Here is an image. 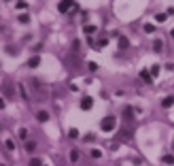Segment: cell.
Masks as SVG:
<instances>
[{
    "label": "cell",
    "instance_id": "484cf974",
    "mask_svg": "<svg viewBox=\"0 0 174 166\" xmlns=\"http://www.w3.org/2000/svg\"><path fill=\"white\" fill-rule=\"evenodd\" d=\"M172 38H174V30H172Z\"/></svg>",
    "mask_w": 174,
    "mask_h": 166
},
{
    "label": "cell",
    "instance_id": "e0dca14e",
    "mask_svg": "<svg viewBox=\"0 0 174 166\" xmlns=\"http://www.w3.org/2000/svg\"><path fill=\"white\" fill-rule=\"evenodd\" d=\"M15 9H19V11H23V9H28V2H17V5H15Z\"/></svg>",
    "mask_w": 174,
    "mask_h": 166
},
{
    "label": "cell",
    "instance_id": "2e32d148",
    "mask_svg": "<svg viewBox=\"0 0 174 166\" xmlns=\"http://www.w3.org/2000/svg\"><path fill=\"white\" fill-rule=\"evenodd\" d=\"M70 160H72V162H77V160H79V151H77V149H72V151H70Z\"/></svg>",
    "mask_w": 174,
    "mask_h": 166
},
{
    "label": "cell",
    "instance_id": "52a82bcc",
    "mask_svg": "<svg viewBox=\"0 0 174 166\" xmlns=\"http://www.w3.org/2000/svg\"><path fill=\"white\" fill-rule=\"evenodd\" d=\"M125 47H130V41H128L125 36H121V38H119V49H125Z\"/></svg>",
    "mask_w": 174,
    "mask_h": 166
},
{
    "label": "cell",
    "instance_id": "ac0fdd59",
    "mask_svg": "<svg viewBox=\"0 0 174 166\" xmlns=\"http://www.w3.org/2000/svg\"><path fill=\"white\" fill-rule=\"evenodd\" d=\"M144 32H149V34H151V32H155V26H151V23H146V26H144Z\"/></svg>",
    "mask_w": 174,
    "mask_h": 166
},
{
    "label": "cell",
    "instance_id": "7402d4cb",
    "mask_svg": "<svg viewBox=\"0 0 174 166\" xmlns=\"http://www.w3.org/2000/svg\"><path fill=\"white\" fill-rule=\"evenodd\" d=\"M28 21H30L28 15H21V17H19V23H28Z\"/></svg>",
    "mask_w": 174,
    "mask_h": 166
},
{
    "label": "cell",
    "instance_id": "4fadbf2b",
    "mask_svg": "<svg viewBox=\"0 0 174 166\" xmlns=\"http://www.w3.org/2000/svg\"><path fill=\"white\" fill-rule=\"evenodd\" d=\"M164 164H174V155H164Z\"/></svg>",
    "mask_w": 174,
    "mask_h": 166
},
{
    "label": "cell",
    "instance_id": "d4e9b609",
    "mask_svg": "<svg viewBox=\"0 0 174 166\" xmlns=\"http://www.w3.org/2000/svg\"><path fill=\"white\" fill-rule=\"evenodd\" d=\"M0 109H4V100L2 98H0Z\"/></svg>",
    "mask_w": 174,
    "mask_h": 166
},
{
    "label": "cell",
    "instance_id": "7c38bea8",
    "mask_svg": "<svg viewBox=\"0 0 174 166\" xmlns=\"http://www.w3.org/2000/svg\"><path fill=\"white\" fill-rule=\"evenodd\" d=\"M166 17H168L166 13H157V15H155V21H159V23H161V21H166Z\"/></svg>",
    "mask_w": 174,
    "mask_h": 166
},
{
    "label": "cell",
    "instance_id": "7a4b0ae2",
    "mask_svg": "<svg viewBox=\"0 0 174 166\" xmlns=\"http://www.w3.org/2000/svg\"><path fill=\"white\" fill-rule=\"evenodd\" d=\"M70 7H77V2H72V0H62V2H58V11L60 13H66Z\"/></svg>",
    "mask_w": 174,
    "mask_h": 166
},
{
    "label": "cell",
    "instance_id": "9c48e42d",
    "mask_svg": "<svg viewBox=\"0 0 174 166\" xmlns=\"http://www.w3.org/2000/svg\"><path fill=\"white\" fill-rule=\"evenodd\" d=\"M89 155H91L93 160H100V158H102V151H100V149H91V153H89Z\"/></svg>",
    "mask_w": 174,
    "mask_h": 166
},
{
    "label": "cell",
    "instance_id": "4316f807",
    "mask_svg": "<svg viewBox=\"0 0 174 166\" xmlns=\"http://www.w3.org/2000/svg\"><path fill=\"white\" fill-rule=\"evenodd\" d=\"M0 166H7V164H0Z\"/></svg>",
    "mask_w": 174,
    "mask_h": 166
},
{
    "label": "cell",
    "instance_id": "5bb4252c",
    "mask_svg": "<svg viewBox=\"0 0 174 166\" xmlns=\"http://www.w3.org/2000/svg\"><path fill=\"white\" fill-rule=\"evenodd\" d=\"M30 166H45V164H43L38 158H32V160H30Z\"/></svg>",
    "mask_w": 174,
    "mask_h": 166
},
{
    "label": "cell",
    "instance_id": "5b68a950",
    "mask_svg": "<svg viewBox=\"0 0 174 166\" xmlns=\"http://www.w3.org/2000/svg\"><path fill=\"white\" fill-rule=\"evenodd\" d=\"M38 64H40V58H38V56H32V58L28 60V66H30V68H36Z\"/></svg>",
    "mask_w": 174,
    "mask_h": 166
},
{
    "label": "cell",
    "instance_id": "ba28073f",
    "mask_svg": "<svg viewBox=\"0 0 174 166\" xmlns=\"http://www.w3.org/2000/svg\"><path fill=\"white\" fill-rule=\"evenodd\" d=\"M36 117H38V122H47V119H49V113H47V111H40Z\"/></svg>",
    "mask_w": 174,
    "mask_h": 166
},
{
    "label": "cell",
    "instance_id": "9a60e30c",
    "mask_svg": "<svg viewBox=\"0 0 174 166\" xmlns=\"http://www.w3.org/2000/svg\"><path fill=\"white\" fill-rule=\"evenodd\" d=\"M132 115H134V113H132V109H130V107L123 111V117H125V119H132Z\"/></svg>",
    "mask_w": 174,
    "mask_h": 166
},
{
    "label": "cell",
    "instance_id": "30bf717a",
    "mask_svg": "<svg viewBox=\"0 0 174 166\" xmlns=\"http://www.w3.org/2000/svg\"><path fill=\"white\" fill-rule=\"evenodd\" d=\"M153 49H155V51L159 53V51L164 49V43H161V41H155V43H153Z\"/></svg>",
    "mask_w": 174,
    "mask_h": 166
},
{
    "label": "cell",
    "instance_id": "3957f363",
    "mask_svg": "<svg viewBox=\"0 0 174 166\" xmlns=\"http://www.w3.org/2000/svg\"><path fill=\"white\" fill-rule=\"evenodd\" d=\"M91 107H93V98H91V96H85V98L81 100V109H83V111H89Z\"/></svg>",
    "mask_w": 174,
    "mask_h": 166
},
{
    "label": "cell",
    "instance_id": "d6986e66",
    "mask_svg": "<svg viewBox=\"0 0 174 166\" xmlns=\"http://www.w3.org/2000/svg\"><path fill=\"white\" fill-rule=\"evenodd\" d=\"M96 32V26H85V34H93Z\"/></svg>",
    "mask_w": 174,
    "mask_h": 166
},
{
    "label": "cell",
    "instance_id": "ffe728a7",
    "mask_svg": "<svg viewBox=\"0 0 174 166\" xmlns=\"http://www.w3.org/2000/svg\"><path fill=\"white\" fill-rule=\"evenodd\" d=\"M68 136H70V138H77V136H79V130H74V128H72V130L68 132Z\"/></svg>",
    "mask_w": 174,
    "mask_h": 166
},
{
    "label": "cell",
    "instance_id": "603a6c76",
    "mask_svg": "<svg viewBox=\"0 0 174 166\" xmlns=\"http://www.w3.org/2000/svg\"><path fill=\"white\" fill-rule=\"evenodd\" d=\"M157 73H159V66H157V64H155V66H153V68H151V77H155V75H157Z\"/></svg>",
    "mask_w": 174,
    "mask_h": 166
},
{
    "label": "cell",
    "instance_id": "8992f818",
    "mask_svg": "<svg viewBox=\"0 0 174 166\" xmlns=\"http://www.w3.org/2000/svg\"><path fill=\"white\" fill-rule=\"evenodd\" d=\"M172 104H174V96H168V98L161 100V107H164V109H168V107H172Z\"/></svg>",
    "mask_w": 174,
    "mask_h": 166
},
{
    "label": "cell",
    "instance_id": "277c9868",
    "mask_svg": "<svg viewBox=\"0 0 174 166\" xmlns=\"http://www.w3.org/2000/svg\"><path fill=\"white\" fill-rule=\"evenodd\" d=\"M140 79H142V81H146V83H151V79H153V77H151V73H149V70H144V68H142V70H140Z\"/></svg>",
    "mask_w": 174,
    "mask_h": 166
},
{
    "label": "cell",
    "instance_id": "cb8c5ba5",
    "mask_svg": "<svg viewBox=\"0 0 174 166\" xmlns=\"http://www.w3.org/2000/svg\"><path fill=\"white\" fill-rule=\"evenodd\" d=\"M19 136H21V138H26V136H28V130H26V128H21V130H19Z\"/></svg>",
    "mask_w": 174,
    "mask_h": 166
},
{
    "label": "cell",
    "instance_id": "6da1fadb",
    "mask_svg": "<svg viewBox=\"0 0 174 166\" xmlns=\"http://www.w3.org/2000/svg\"><path fill=\"white\" fill-rule=\"evenodd\" d=\"M100 128H102V132H113L117 128V119H115L113 115H108V117H104V119H102Z\"/></svg>",
    "mask_w": 174,
    "mask_h": 166
},
{
    "label": "cell",
    "instance_id": "8fae6325",
    "mask_svg": "<svg viewBox=\"0 0 174 166\" xmlns=\"http://www.w3.org/2000/svg\"><path fill=\"white\" fill-rule=\"evenodd\" d=\"M26 149H28V151H34V149H36V143H34V140H28V143H26Z\"/></svg>",
    "mask_w": 174,
    "mask_h": 166
},
{
    "label": "cell",
    "instance_id": "44dd1931",
    "mask_svg": "<svg viewBox=\"0 0 174 166\" xmlns=\"http://www.w3.org/2000/svg\"><path fill=\"white\" fill-rule=\"evenodd\" d=\"M4 145H7V149H11V151H13V149H15V143H13V140H11V138H9V140H7V143H4Z\"/></svg>",
    "mask_w": 174,
    "mask_h": 166
}]
</instances>
